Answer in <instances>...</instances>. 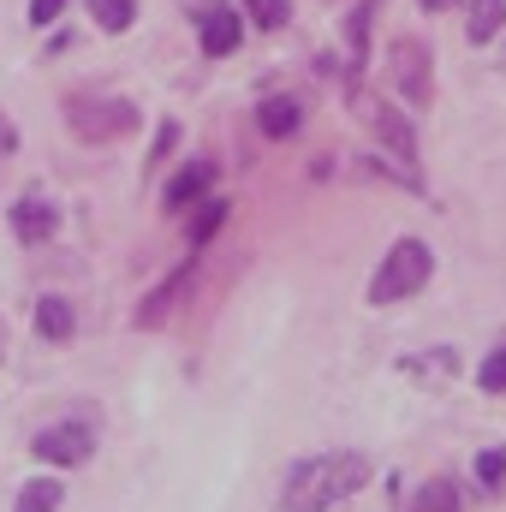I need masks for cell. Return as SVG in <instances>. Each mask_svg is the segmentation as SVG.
<instances>
[{
    "label": "cell",
    "instance_id": "12",
    "mask_svg": "<svg viewBox=\"0 0 506 512\" xmlns=\"http://www.w3.org/2000/svg\"><path fill=\"white\" fill-rule=\"evenodd\" d=\"M411 512H465V495L453 477H429L417 495H411Z\"/></svg>",
    "mask_w": 506,
    "mask_h": 512
},
{
    "label": "cell",
    "instance_id": "20",
    "mask_svg": "<svg viewBox=\"0 0 506 512\" xmlns=\"http://www.w3.org/2000/svg\"><path fill=\"white\" fill-rule=\"evenodd\" d=\"M477 382H483V393H506V346H501V352H489V358H483Z\"/></svg>",
    "mask_w": 506,
    "mask_h": 512
},
{
    "label": "cell",
    "instance_id": "6",
    "mask_svg": "<svg viewBox=\"0 0 506 512\" xmlns=\"http://www.w3.org/2000/svg\"><path fill=\"white\" fill-rule=\"evenodd\" d=\"M358 114H364V126L376 131L387 149H393V161H405V167L417 161V137H411V120H405V114H393L387 102L364 96V90H358Z\"/></svg>",
    "mask_w": 506,
    "mask_h": 512
},
{
    "label": "cell",
    "instance_id": "15",
    "mask_svg": "<svg viewBox=\"0 0 506 512\" xmlns=\"http://www.w3.org/2000/svg\"><path fill=\"white\" fill-rule=\"evenodd\" d=\"M471 42H495L506 30V0H471Z\"/></svg>",
    "mask_w": 506,
    "mask_h": 512
},
{
    "label": "cell",
    "instance_id": "22",
    "mask_svg": "<svg viewBox=\"0 0 506 512\" xmlns=\"http://www.w3.org/2000/svg\"><path fill=\"white\" fill-rule=\"evenodd\" d=\"M66 12V0H30V24H54Z\"/></svg>",
    "mask_w": 506,
    "mask_h": 512
},
{
    "label": "cell",
    "instance_id": "17",
    "mask_svg": "<svg viewBox=\"0 0 506 512\" xmlns=\"http://www.w3.org/2000/svg\"><path fill=\"white\" fill-rule=\"evenodd\" d=\"M245 12H251L262 30H280L292 18V0H245Z\"/></svg>",
    "mask_w": 506,
    "mask_h": 512
},
{
    "label": "cell",
    "instance_id": "4",
    "mask_svg": "<svg viewBox=\"0 0 506 512\" xmlns=\"http://www.w3.org/2000/svg\"><path fill=\"white\" fill-rule=\"evenodd\" d=\"M131 126H137V108L131 102H102V96L72 102V131L78 137H126Z\"/></svg>",
    "mask_w": 506,
    "mask_h": 512
},
{
    "label": "cell",
    "instance_id": "7",
    "mask_svg": "<svg viewBox=\"0 0 506 512\" xmlns=\"http://www.w3.org/2000/svg\"><path fill=\"white\" fill-rule=\"evenodd\" d=\"M209 185H215V161H185L173 179H167V191H161V203L173 209V215H185V209H197L203 197H209Z\"/></svg>",
    "mask_w": 506,
    "mask_h": 512
},
{
    "label": "cell",
    "instance_id": "13",
    "mask_svg": "<svg viewBox=\"0 0 506 512\" xmlns=\"http://www.w3.org/2000/svg\"><path fill=\"white\" fill-rule=\"evenodd\" d=\"M72 328H78V310L66 298H42L36 304V334L42 340H72Z\"/></svg>",
    "mask_w": 506,
    "mask_h": 512
},
{
    "label": "cell",
    "instance_id": "21",
    "mask_svg": "<svg viewBox=\"0 0 506 512\" xmlns=\"http://www.w3.org/2000/svg\"><path fill=\"white\" fill-rule=\"evenodd\" d=\"M477 477H483V489H501V483H506V453H501V447L477 459Z\"/></svg>",
    "mask_w": 506,
    "mask_h": 512
},
{
    "label": "cell",
    "instance_id": "14",
    "mask_svg": "<svg viewBox=\"0 0 506 512\" xmlns=\"http://www.w3.org/2000/svg\"><path fill=\"white\" fill-rule=\"evenodd\" d=\"M60 501H66L60 477H30V483L18 489V507L12 512H60Z\"/></svg>",
    "mask_w": 506,
    "mask_h": 512
},
{
    "label": "cell",
    "instance_id": "10",
    "mask_svg": "<svg viewBox=\"0 0 506 512\" xmlns=\"http://www.w3.org/2000/svg\"><path fill=\"white\" fill-rule=\"evenodd\" d=\"M191 274H197V262H185V268H179V274H173L167 286H155V292L143 298V310H137V322H143V328H161V322L173 316V304L185 298V286H191Z\"/></svg>",
    "mask_w": 506,
    "mask_h": 512
},
{
    "label": "cell",
    "instance_id": "23",
    "mask_svg": "<svg viewBox=\"0 0 506 512\" xmlns=\"http://www.w3.org/2000/svg\"><path fill=\"white\" fill-rule=\"evenodd\" d=\"M423 6H429V12H435V6H453V0H423Z\"/></svg>",
    "mask_w": 506,
    "mask_h": 512
},
{
    "label": "cell",
    "instance_id": "18",
    "mask_svg": "<svg viewBox=\"0 0 506 512\" xmlns=\"http://www.w3.org/2000/svg\"><path fill=\"white\" fill-rule=\"evenodd\" d=\"M370 18H376V0H364V6L346 18V36H352V60H364V42H370Z\"/></svg>",
    "mask_w": 506,
    "mask_h": 512
},
{
    "label": "cell",
    "instance_id": "11",
    "mask_svg": "<svg viewBox=\"0 0 506 512\" xmlns=\"http://www.w3.org/2000/svg\"><path fill=\"white\" fill-rule=\"evenodd\" d=\"M298 126H304V102H298V96H268V102L256 108V131H262V137H292Z\"/></svg>",
    "mask_w": 506,
    "mask_h": 512
},
{
    "label": "cell",
    "instance_id": "16",
    "mask_svg": "<svg viewBox=\"0 0 506 512\" xmlns=\"http://www.w3.org/2000/svg\"><path fill=\"white\" fill-rule=\"evenodd\" d=\"M90 18L108 36H120V30H131V18H137V0H90Z\"/></svg>",
    "mask_w": 506,
    "mask_h": 512
},
{
    "label": "cell",
    "instance_id": "9",
    "mask_svg": "<svg viewBox=\"0 0 506 512\" xmlns=\"http://www.w3.org/2000/svg\"><path fill=\"white\" fill-rule=\"evenodd\" d=\"M197 36H203V54H209V60H221V54H233V48H239L245 18H239V12H227V6H215V12H203V18H197Z\"/></svg>",
    "mask_w": 506,
    "mask_h": 512
},
{
    "label": "cell",
    "instance_id": "1",
    "mask_svg": "<svg viewBox=\"0 0 506 512\" xmlns=\"http://www.w3.org/2000/svg\"><path fill=\"white\" fill-rule=\"evenodd\" d=\"M364 483H370V459L364 453H316V459H298L286 471L280 512H328L334 501L358 495Z\"/></svg>",
    "mask_w": 506,
    "mask_h": 512
},
{
    "label": "cell",
    "instance_id": "19",
    "mask_svg": "<svg viewBox=\"0 0 506 512\" xmlns=\"http://www.w3.org/2000/svg\"><path fill=\"white\" fill-rule=\"evenodd\" d=\"M221 221H227V203H203V215H197V227H191V251H203Z\"/></svg>",
    "mask_w": 506,
    "mask_h": 512
},
{
    "label": "cell",
    "instance_id": "3",
    "mask_svg": "<svg viewBox=\"0 0 506 512\" xmlns=\"http://www.w3.org/2000/svg\"><path fill=\"white\" fill-rule=\"evenodd\" d=\"M387 84L405 108H429V48L417 36H399L387 54Z\"/></svg>",
    "mask_w": 506,
    "mask_h": 512
},
{
    "label": "cell",
    "instance_id": "8",
    "mask_svg": "<svg viewBox=\"0 0 506 512\" xmlns=\"http://www.w3.org/2000/svg\"><path fill=\"white\" fill-rule=\"evenodd\" d=\"M12 233H18L24 245H48V239L60 233V209L42 203V197H18V203H12Z\"/></svg>",
    "mask_w": 506,
    "mask_h": 512
},
{
    "label": "cell",
    "instance_id": "5",
    "mask_svg": "<svg viewBox=\"0 0 506 512\" xmlns=\"http://www.w3.org/2000/svg\"><path fill=\"white\" fill-rule=\"evenodd\" d=\"M30 453H36L42 465H84V459L96 453V435H90L84 423H54V429H42V435L30 441Z\"/></svg>",
    "mask_w": 506,
    "mask_h": 512
},
{
    "label": "cell",
    "instance_id": "2",
    "mask_svg": "<svg viewBox=\"0 0 506 512\" xmlns=\"http://www.w3.org/2000/svg\"><path fill=\"white\" fill-rule=\"evenodd\" d=\"M429 274H435L429 245H423V239H399L393 251L381 256L376 280H370V304H399V298L423 292V286H429Z\"/></svg>",
    "mask_w": 506,
    "mask_h": 512
}]
</instances>
